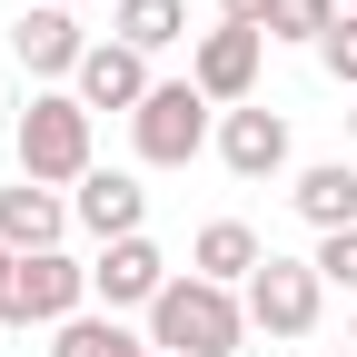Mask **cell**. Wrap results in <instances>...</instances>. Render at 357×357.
Segmentation results:
<instances>
[{
  "mask_svg": "<svg viewBox=\"0 0 357 357\" xmlns=\"http://www.w3.org/2000/svg\"><path fill=\"white\" fill-rule=\"evenodd\" d=\"M347 347H357V307H347Z\"/></svg>",
  "mask_w": 357,
  "mask_h": 357,
  "instance_id": "cb8c5ba5",
  "label": "cell"
},
{
  "mask_svg": "<svg viewBox=\"0 0 357 357\" xmlns=\"http://www.w3.org/2000/svg\"><path fill=\"white\" fill-rule=\"evenodd\" d=\"M318 278L357 298V229H337V238H318Z\"/></svg>",
  "mask_w": 357,
  "mask_h": 357,
  "instance_id": "d6986e66",
  "label": "cell"
},
{
  "mask_svg": "<svg viewBox=\"0 0 357 357\" xmlns=\"http://www.w3.org/2000/svg\"><path fill=\"white\" fill-rule=\"evenodd\" d=\"M10 60H20L40 89H70V79H79V60H89L79 10H60V0H30V10L10 20Z\"/></svg>",
  "mask_w": 357,
  "mask_h": 357,
  "instance_id": "ba28073f",
  "label": "cell"
},
{
  "mask_svg": "<svg viewBox=\"0 0 357 357\" xmlns=\"http://www.w3.org/2000/svg\"><path fill=\"white\" fill-rule=\"evenodd\" d=\"M70 89H79V109H89V119H100V109L139 119V100H149L159 79H149V60L129 50V40H89V60H79V79H70Z\"/></svg>",
  "mask_w": 357,
  "mask_h": 357,
  "instance_id": "8fae6325",
  "label": "cell"
},
{
  "mask_svg": "<svg viewBox=\"0 0 357 357\" xmlns=\"http://www.w3.org/2000/svg\"><path fill=\"white\" fill-rule=\"evenodd\" d=\"M60 10H100V0H60ZM109 10H119V0H109Z\"/></svg>",
  "mask_w": 357,
  "mask_h": 357,
  "instance_id": "7402d4cb",
  "label": "cell"
},
{
  "mask_svg": "<svg viewBox=\"0 0 357 357\" xmlns=\"http://www.w3.org/2000/svg\"><path fill=\"white\" fill-rule=\"evenodd\" d=\"M218 20H238V30H268V0H218Z\"/></svg>",
  "mask_w": 357,
  "mask_h": 357,
  "instance_id": "ffe728a7",
  "label": "cell"
},
{
  "mask_svg": "<svg viewBox=\"0 0 357 357\" xmlns=\"http://www.w3.org/2000/svg\"><path fill=\"white\" fill-rule=\"evenodd\" d=\"M318 357H357V347H318Z\"/></svg>",
  "mask_w": 357,
  "mask_h": 357,
  "instance_id": "d4e9b609",
  "label": "cell"
},
{
  "mask_svg": "<svg viewBox=\"0 0 357 357\" xmlns=\"http://www.w3.org/2000/svg\"><path fill=\"white\" fill-rule=\"evenodd\" d=\"M337 10H357V0H337Z\"/></svg>",
  "mask_w": 357,
  "mask_h": 357,
  "instance_id": "484cf974",
  "label": "cell"
},
{
  "mask_svg": "<svg viewBox=\"0 0 357 357\" xmlns=\"http://www.w3.org/2000/svg\"><path fill=\"white\" fill-rule=\"evenodd\" d=\"M337 30V0H268V40H298V50H318Z\"/></svg>",
  "mask_w": 357,
  "mask_h": 357,
  "instance_id": "e0dca14e",
  "label": "cell"
},
{
  "mask_svg": "<svg viewBox=\"0 0 357 357\" xmlns=\"http://www.w3.org/2000/svg\"><path fill=\"white\" fill-rule=\"evenodd\" d=\"M258 70H268V30H238V20H218L189 40V89L208 109H248L258 100Z\"/></svg>",
  "mask_w": 357,
  "mask_h": 357,
  "instance_id": "5b68a950",
  "label": "cell"
},
{
  "mask_svg": "<svg viewBox=\"0 0 357 357\" xmlns=\"http://www.w3.org/2000/svg\"><path fill=\"white\" fill-rule=\"evenodd\" d=\"M318 60H328V79L347 89V100H357V10H337V30L318 40Z\"/></svg>",
  "mask_w": 357,
  "mask_h": 357,
  "instance_id": "ac0fdd59",
  "label": "cell"
},
{
  "mask_svg": "<svg viewBox=\"0 0 357 357\" xmlns=\"http://www.w3.org/2000/svg\"><path fill=\"white\" fill-rule=\"evenodd\" d=\"M70 189H40V178H10L0 189V248H20V258H40V248H70Z\"/></svg>",
  "mask_w": 357,
  "mask_h": 357,
  "instance_id": "7c38bea8",
  "label": "cell"
},
{
  "mask_svg": "<svg viewBox=\"0 0 357 357\" xmlns=\"http://www.w3.org/2000/svg\"><path fill=\"white\" fill-rule=\"evenodd\" d=\"M70 218L89 229V248L139 238V229H149V189H139V169H89L79 189H70Z\"/></svg>",
  "mask_w": 357,
  "mask_h": 357,
  "instance_id": "9c48e42d",
  "label": "cell"
},
{
  "mask_svg": "<svg viewBox=\"0 0 357 357\" xmlns=\"http://www.w3.org/2000/svg\"><path fill=\"white\" fill-rule=\"evenodd\" d=\"M218 169L229 178H278L288 169V109H268V100L218 109Z\"/></svg>",
  "mask_w": 357,
  "mask_h": 357,
  "instance_id": "30bf717a",
  "label": "cell"
},
{
  "mask_svg": "<svg viewBox=\"0 0 357 357\" xmlns=\"http://www.w3.org/2000/svg\"><path fill=\"white\" fill-rule=\"evenodd\" d=\"M109 40H129L139 60H159V50L189 40V0H119V10H109Z\"/></svg>",
  "mask_w": 357,
  "mask_h": 357,
  "instance_id": "2e32d148",
  "label": "cell"
},
{
  "mask_svg": "<svg viewBox=\"0 0 357 357\" xmlns=\"http://www.w3.org/2000/svg\"><path fill=\"white\" fill-rule=\"evenodd\" d=\"M238 298H248V328H258V337L298 347V337H318L328 278H318V258H278V248H268V268H258V278H248Z\"/></svg>",
  "mask_w": 357,
  "mask_h": 357,
  "instance_id": "277c9868",
  "label": "cell"
},
{
  "mask_svg": "<svg viewBox=\"0 0 357 357\" xmlns=\"http://www.w3.org/2000/svg\"><path fill=\"white\" fill-rule=\"evenodd\" d=\"M288 208H298L318 238L357 229V159H307V169L288 178Z\"/></svg>",
  "mask_w": 357,
  "mask_h": 357,
  "instance_id": "4fadbf2b",
  "label": "cell"
},
{
  "mask_svg": "<svg viewBox=\"0 0 357 357\" xmlns=\"http://www.w3.org/2000/svg\"><path fill=\"white\" fill-rule=\"evenodd\" d=\"M10 159L40 189H79L100 169V119L79 109V89H30V109L10 119Z\"/></svg>",
  "mask_w": 357,
  "mask_h": 357,
  "instance_id": "6da1fadb",
  "label": "cell"
},
{
  "mask_svg": "<svg viewBox=\"0 0 357 357\" xmlns=\"http://www.w3.org/2000/svg\"><path fill=\"white\" fill-rule=\"evenodd\" d=\"M50 357H159V347H149V328H129V318H109V307H89V318L50 328Z\"/></svg>",
  "mask_w": 357,
  "mask_h": 357,
  "instance_id": "9a60e30c",
  "label": "cell"
},
{
  "mask_svg": "<svg viewBox=\"0 0 357 357\" xmlns=\"http://www.w3.org/2000/svg\"><path fill=\"white\" fill-rule=\"evenodd\" d=\"M178 278V268L159 258V238H109V248H89V307H109V318H149L159 288Z\"/></svg>",
  "mask_w": 357,
  "mask_h": 357,
  "instance_id": "8992f818",
  "label": "cell"
},
{
  "mask_svg": "<svg viewBox=\"0 0 357 357\" xmlns=\"http://www.w3.org/2000/svg\"><path fill=\"white\" fill-rule=\"evenodd\" d=\"M149 347L159 357H238L258 328H248V298L238 288H208V278H189V268H178V278L159 288V307H149Z\"/></svg>",
  "mask_w": 357,
  "mask_h": 357,
  "instance_id": "7a4b0ae2",
  "label": "cell"
},
{
  "mask_svg": "<svg viewBox=\"0 0 357 357\" xmlns=\"http://www.w3.org/2000/svg\"><path fill=\"white\" fill-rule=\"evenodd\" d=\"M347 149H357V100H347Z\"/></svg>",
  "mask_w": 357,
  "mask_h": 357,
  "instance_id": "603a6c76",
  "label": "cell"
},
{
  "mask_svg": "<svg viewBox=\"0 0 357 357\" xmlns=\"http://www.w3.org/2000/svg\"><path fill=\"white\" fill-rule=\"evenodd\" d=\"M70 318H89V258H70V248L20 258V298L0 328H70Z\"/></svg>",
  "mask_w": 357,
  "mask_h": 357,
  "instance_id": "52a82bcc",
  "label": "cell"
},
{
  "mask_svg": "<svg viewBox=\"0 0 357 357\" xmlns=\"http://www.w3.org/2000/svg\"><path fill=\"white\" fill-rule=\"evenodd\" d=\"M268 268V238L248 229V218H208V229L189 238V278H208V288H248Z\"/></svg>",
  "mask_w": 357,
  "mask_h": 357,
  "instance_id": "5bb4252c",
  "label": "cell"
},
{
  "mask_svg": "<svg viewBox=\"0 0 357 357\" xmlns=\"http://www.w3.org/2000/svg\"><path fill=\"white\" fill-rule=\"evenodd\" d=\"M10 298H20V248H0V318H10Z\"/></svg>",
  "mask_w": 357,
  "mask_h": 357,
  "instance_id": "44dd1931",
  "label": "cell"
},
{
  "mask_svg": "<svg viewBox=\"0 0 357 357\" xmlns=\"http://www.w3.org/2000/svg\"><path fill=\"white\" fill-rule=\"evenodd\" d=\"M129 149H139V169H189L199 149H218V109L189 79H159L139 100V119H129Z\"/></svg>",
  "mask_w": 357,
  "mask_h": 357,
  "instance_id": "3957f363",
  "label": "cell"
}]
</instances>
